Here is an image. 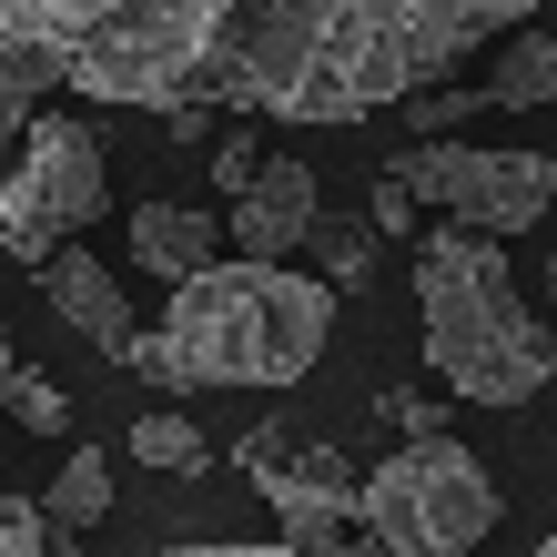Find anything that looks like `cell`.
Segmentation results:
<instances>
[{"label":"cell","instance_id":"cell-1","mask_svg":"<svg viewBox=\"0 0 557 557\" xmlns=\"http://www.w3.org/2000/svg\"><path fill=\"white\" fill-rule=\"evenodd\" d=\"M497 30H528V11L517 0H213L193 102L244 122H366L385 102H416V82H436Z\"/></svg>","mask_w":557,"mask_h":557},{"label":"cell","instance_id":"cell-2","mask_svg":"<svg viewBox=\"0 0 557 557\" xmlns=\"http://www.w3.org/2000/svg\"><path fill=\"white\" fill-rule=\"evenodd\" d=\"M335 335V294L294 264H213L173 294L152 335L122 345V366L162 396H213V385H294Z\"/></svg>","mask_w":557,"mask_h":557},{"label":"cell","instance_id":"cell-3","mask_svg":"<svg viewBox=\"0 0 557 557\" xmlns=\"http://www.w3.org/2000/svg\"><path fill=\"white\" fill-rule=\"evenodd\" d=\"M416 324L436 385L467 406H528L557 375V335L528 314V294L486 234H456V223L416 234Z\"/></svg>","mask_w":557,"mask_h":557},{"label":"cell","instance_id":"cell-4","mask_svg":"<svg viewBox=\"0 0 557 557\" xmlns=\"http://www.w3.org/2000/svg\"><path fill=\"white\" fill-rule=\"evenodd\" d=\"M0 30L82 102L183 112L213 41V0H0Z\"/></svg>","mask_w":557,"mask_h":557},{"label":"cell","instance_id":"cell-5","mask_svg":"<svg viewBox=\"0 0 557 557\" xmlns=\"http://www.w3.org/2000/svg\"><path fill=\"white\" fill-rule=\"evenodd\" d=\"M507 517V486L476 467L467 446H396L385 467L355 476V528L385 557H467Z\"/></svg>","mask_w":557,"mask_h":557},{"label":"cell","instance_id":"cell-6","mask_svg":"<svg viewBox=\"0 0 557 557\" xmlns=\"http://www.w3.org/2000/svg\"><path fill=\"white\" fill-rule=\"evenodd\" d=\"M385 183L416 213H446L456 234H537L557 203L547 152H476V143H416L406 162H385Z\"/></svg>","mask_w":557,"mask_h":557},{"label":"cell","instance_id":"cell-7","mask_svg":"<svg viewBox=\"0 0 557 557\" xmlns=\"http://www.w3.org/2000/svg\"><path fill=\"white\" fill-rule=\"evenodd\" d=\"M112 183H102V133L91 122H30V143L0 183V253L41 274L82 223H102Z\"/></svg>","mask_w":557,"mask_h":557},{"label":"cell","instance_id":"cell-8","mask_svg":"<svg viewBox=\"0 0 557 557\" xmlns=\"http://www.w3.org/2000/svg\"><path fill=\"white\" fill-rule=\"evenodd\" d=\"M244 467L264 476V497H274V547L284 557H335L345 547V528H355V467L335 446L284 456V436H253Z\"/></svg>","mask_w":557,"mask_h":557},{"label":"cell","instance_id":"cell-9","mask_svg":"<svg viewBox=\"0 0 557 557\" xmlns=\"http://www.w3.org/2000/svg\"><path fill=\"white\" fill-rule=\"evenodd\" d=\"M314 213H324L314 162H274V152H264V173H253V183L234 193V223H223V234L244 244L234 264H284V253H305Z\"/></svg>","mask_w":557,"mask_h":557},{"label":"cell","instance_id":"cell-10","mask_svg":"<svg viewBox=\"0 0 557 557\" xmlns=\"http://www.w3.org/2000/svg\"><path fill=\"white\" fill-rule=\"evenodd\" d=\"M41 294H51V314L72 324V335H91L122 366V345H133V305H122V284H112V264H91L82 244H61L51 264H41Z\"/></svg>","mask_w":557,"mask_h":557},{"label":"cell","instance_id":"cell-11","mask_svg":"<svg viewBox=\"0 0 557 557\" xmlns=\"http://www.w3.org/2000/svg\"><path fill=\"white\" fill-rule=\"evenodd\" d=\"M133 264L183 294V284H203L223 264V223L203 203H133Z\"/></svg>","mask_w":557,"mask_h":557},{"label":"cell","instance_id":"cell-12","mask_svg":"<svg viewBox=\"0 0 557 557\" xmlns=\"http://www.w3.org/2000/svg\"><path fill=\"white\" fill-rule=\"evenodd\" d=\"M30 517H41L51 547H72L82 528H102V517H112V456L102 446H72V456H61V476H51V497L30 507Z\"/></svg>","mask_w":557,"mask_h":557},{"label":"cell","instance_id":"cell-13","mask_svg":"<svg viewBox=\"0 0 557 557\" xmlns=\"http://www.w3.org/2000/svg\"><path fill=\"white\" fill-rule=\"evenodd\" d=\"M476 91H486V112H537V102H557V30H507V61Z\"/></svg>","mask_w":557,"mask_h":557},{"label":"cell","instance_id":"cell-14","mask_svg":"<svg viewBox=\"0 0 557 557\" xmlns=\"http://www.w3.org/2000/svg\"><path fill=\"white\" fill-rule=\"evenodd\" d=\"M133 456H143V467H162V476H203V467H213L203 425H193L183 406H152V416H133Z\"/></svg>","mask_w":557,"mask_h":557},{"label":"cell","instance_id":"cell-15","mask_svg":"<svg viewBox=\"0 0 557 557\" xmlns=\"http://www.w3.org/2000/svg\"><path fill=\"white\" fill-rule=\"evenodd\" d=\"M305 253H314V284H324V294H345V284H366V274H375V234H366L355 213H314Z\"/></svg>","mask_w":557,"mask_h":557},{"label":"cell","instance_id":"cell-16","mask_svg":"<svg viewBox=\"0 0 557 557\" xmlns=\"http://www.w3.org/2000/svg\"><path fill=\"white\" fill-rule=\"evenodd\" d=\"M0 406H11V425H21V436H72V396H61L51 375H30V366H11V375H0Z\"/></svg>","mask_w":557,"mask_h":557},{"label":"cell","instance_id":"cell-17","mask_svg":"<svg viewBox=\"0 0 557 557\" xmlns=\"http://www.w3.org/2000/svg\"><path fill=\"white\" fill-rule=\"evenodd\" d=\"M41 91H51V72H41V61H30L21 41H11V30H0V143H11L21 122L41 112Z\"/></svg>","mask_w":557,"mask_h":557},{"label":"cell","instance_id":"cell-18","mask_svg":"<svg viewBox=\"0 0 557 557\" xmlns=\"http://www.w3.org/2000/svg\"><path fill=\"white\" fill-rule=\"evenodd\" d=\"M476 112H486V91H476V82H456V91H416V102H406V122H416L425 143H446L456 122H476Z\"/></svg>","mask_w":557,"mask_h":557},{"label":"cell","instance_id":"cell-19","mask_svg":"<svg viewBox=\"0 0 557 557\" xmlns=\"http://www.w3.org/2000/svg\"><path fill=\"white\" fill-rule=\"evenodd\" d=\"M375 406H385V425H396V436H406V446H436V436H446V406H436V396H425V385H385V396H375Z\"/></svg>","mask_w":557,"mask_h":557},{"label":"cell","instance_id":"cell-20","mask_svg":"<svg viewBox=\"0 0 557 557\" xmlns=\"http://www.w3.org/2000/svg\"><path fill=\"white\" fill-rule=\"evenodd\" d=\"M203 173H213V193H223V203H234V193H244L253 173H264V143H253V133H223V143H213V162H203Z\"/></svg>","mask_w":557,"mask_h":557},{"label":"cell","instance_id":"cell-21","mask_svg":"<svg viewBox=\"0 0 557 557\" xmlns=\"http://www.w3.org/2000/svg\"><path fill=\"white\" fill-rule=\"evenodd\" d=\"M0 557H72L41 537V517H30V497H0Z\"/></svg>","mask_w":557,"mask_h":557},{"label":"cell","instance_id":"cell-22","mask_svg":"<svg viewBox=\"0 0 557 557\" xmlns=\"http://www.w3.org/2000/svg\"><path fill=\"white\" fill-rule=\"evenodd\" d=\"M162 557H284L274 537H253V547H162Z\"/></svg>","mask_w":557,"mask_h":557},{"label":"cell","instance_id":"cell-23","mask_svg":"<svg viewBox=\"0 0 557 557\" xmlns=\"http://www.w3.org/2000/svg\"><path fill=\"white\" fill-rule=\"evenodd\" d=\"M335 557H385V547H366V537H345V547H335Z\"/></svg>","mask_w":557,"mask_h":557},{"label":"cell","instance_id":"cell-24","mask_svg":"<svg viewBox=\"0 0 557 557\" xmlns=\"http://www.w3.org/2000/svg\"><path fill=\"white\" fill-rule=\"evenodd\" d=\"M11 366H21V355H11V324H0V375H11Z\"/></svg>","mask_w":557,"mask_h":557},{"label":"cell","instance_id":"cell-25","mask_svg":"<svg viewBox=\"0 0 557 557\" xmlns=\"http://www.w3.org/2000/svg\"><path fill=\"white\" fill-rule=\"evenodd\" d=\"M547 314H557V253H547Z\"/></svg>","mask_w":557,"mask_h":557},{"label":"cell","instance_id":"cell-26","mask_svg":"<svg viewBox=\"0 0 557 557\" xmlns=\"http://www.w3.org/2000/svg\"><path fill=\"white\" fill-rule=\"evenodd\" d=\"M537 557H557V528H547V547H537Z\"/></svg>","mask_w":557,"mask_h":557},{"label":"cell","instance_id":"cell-27","mask_svg":"<svg viewBox=\"0 0 557 557\" xmlns=\"http://www.w3.org/2000/svg\"><path fill=\"white\" fill-rule=\"evenodd\" d=\"M547 213H557V203H547Z\"/></svg>","mask_w":557,"mask_h":557}]
</instances>
